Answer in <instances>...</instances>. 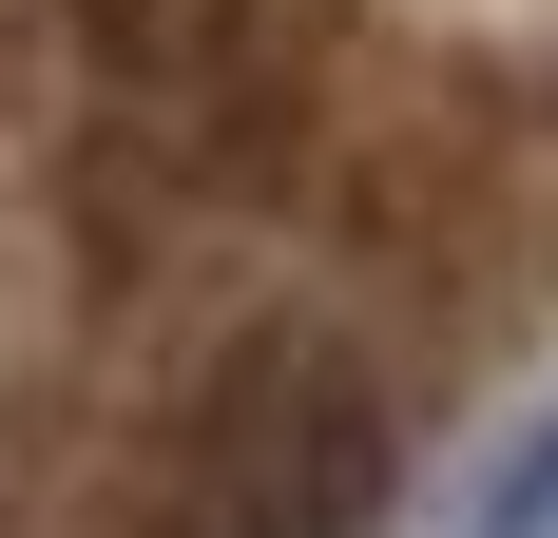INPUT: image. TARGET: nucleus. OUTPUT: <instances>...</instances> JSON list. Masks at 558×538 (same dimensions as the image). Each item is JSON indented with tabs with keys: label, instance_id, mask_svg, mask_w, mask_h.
<instances>
[{
	"label": "nucleus",
	"instance_id": "obj_1",
	"mask_svg": "<svg viewBox=\"0 0 558 538\" xmlns=\"http://www.w3.org/2000/svg\"><path fill=\"white\" fill-rule=\"evenodd\" d=\"M386 519V404L328 346H251L173 424V538H366Z\"/></svg>",
	"mask_w": 558,
	"mask_h": 538
},
{
	"label": "nucleus",
	"instance_id": "obj_2",
	"mask_svg": "<svg viewBox=\"0 0 558 538\" xmlns=\"http://www.w3.org/2000/svg\"><path fill=\"white\" fill-rule=\"evenodd\" d=\"M482 538H558V424L501 462V519H482Z\"/></svg>",
	"mask_w": 558,
	"mask_h": 538
}]
</instances>
